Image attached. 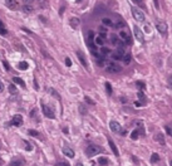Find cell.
I'll list each match as a JSON object with an SVG mask.
<instances>
[{"instance_id":"6da1fadb","label":"cell","mask_w":172,"mask_h":166,"mask_svg":"<svg viewBox=\"0 0 172 166\" xmlns=\"http://www.w3.org/2000/svg\"><path fill=\"white\" fill-rule=\"evenodd\" d=\"M103 151V148L101 147V146H98V145H89L88 147H87V150H85V153H87V156L88 157H92V156H94V155H97V153H99V152H102Z\"/></svg>"},{"instance_id":"7a4b0ae2","label":"cell","mask_w":172,"mask_h":166,"mask_svg":"<svg viewBox=\"0 0 172 166\" xmlns=\"http://www.w3.org/2000/svg\"><path fill=\"white\" fill-rule=\"evenodd\" d=\"M106 70L108 73H119L122 70V67L117 63H108L106 67Z\"/></svg>"},{"instance_id":"3957f363","label":"cell","mask_w":172,"mask_h":166,"mask_svg":"<svg viewBox=\"0 0 172 166\" xmlns=\"http://www.w3.org/2000/svg\"><path fill=\"white\" fill-rule=\"evenodd\" d=\"M132 15L137 22H144V13H142V10L137 9V8H132Z\"/></svg>"},{"instance_id":"277c9868","label":"cell","mask_w":172,"mask_h":166,"mask_svg":"<svg viewBox=\"0 0 172 166\" xmlns=\"http://www.w3.org/2000/svg\"><path fill=\"white\" fill-rule=\"evenodd\" d=\"M42 108H43V113H44V116L45 117H48V118H55V115H54V111L49 107V106H47V105H42Z\"/></svg>"},{"instance_id":"5b68a950","label":"cell","mask_w":172,"mask_h":166,"mask_svg":"<svg viewBox=\"0 0 172 166\" xmlns=\"http://www.w3.org/2000/svg\"><path fill=\"white\" fill-rule=\"evenodd\" d=\"M133 33H134V37H136V39H137V40H139L141 43H143V42H144L143 33H142V30H141L138 27H133Z\"/></svg>"},{"instance_id":"8992f818","label":"cell","mask_w":172,"mask_h":166,"mask_svg":"<svg viewBox=\"0 0 172 166\" xmlns=\"http://www.w3.org/2000/svg\"><path fill=\"white\" fill-rule=\"evenodd\" d=\"M156 28H157V30L161 34H166L167 33V24L163 23V22H157L156 23Z\"/></svg>"},{"instance_id":"52a82bcc","label":"cell","mask_w":172,"mask_h":166,"mask_svg":"<svg viewBox=\"0 0 172 166\" xmlns=\"http://www.w3.org/2000/svg\"><path fill=\"white\" fill-rule=\"evenodd\" d=\"M12 125L13 126H22L23 125V117L20 116V115H15L14 117H13V120H12Z\"/></svg>"},{"instance_id":"ba28073f","label":"cell","mask_w":172,"mask_h":166,"mask_svg":"<svg viewBox=\"0 0 172 166\" xmlns=\"http://www.w3.org/2000/svg\"><path fill=\"white\" fill-rule=\"evenodd\" d=\"M109 127H111V131L113 132H121V125L117 122V121H111L109 122Z\"/></svg>"},{"instance_id":"9c48e42d","label":"cell","mask_w":172,"mask_h":166,"mask_svg":"<svg viewBox=\"0 0 172 166\" xmlns=\"http://www.w3.org/2000/svg\"><path fill=\"white\" fill-rule=\"evenodd\" d=\"M5 5L10 10H15L18 8V0H5Z\"/></svg>"},{"instance_id":"30bf717a","label":"cell","mask_w":172,"mask_h":166,"mask_svg":"<svg viewBox=\"0 0 172 166\" xmlns=\"http://www.w3.org/2000/svg\"><path fill=\"white\" fill-rule=\"evenodd\" d=\"M77 57H78L79 62L82 63V65H83L84 68H88V63H87V59H85V57H84V54H83L82 52H77Z\"/></svg>"},{"instance_id":"8fae6325","label":"cell","mask_w":172,"mask_h":166,"mask_svg":"<svg viewBox=\"0 0 172 166\" xmlns=\"http://www.w3.org/2000/svg\"><path fill=\"white\" fill-rule=\"evenodd\" d=\"M153 140H154L156 142H158L159 145H162V146H163V145L166 143L163 133H157V135H154V136H153Z\"/></svg>"},{"instance_id":"7c38bea8","label":"cell","mask_w":172,"mask_h":166,"mask_svg":"<svg viewBox=\"0 0 172 166\" xmlns=\"http://www.w3.org/2000/svg\"><path fill=\"white\" fill-rule=\"evenodd\" d=\"M119 37H121L122 39H124V40H126L124 43H127V44H131L132 39H131V37L128 35V33H127V32H123V30H122V32L119 33Z\"/></svg>"},{"instance_id":"4fadbf2b","label":"cell","mask_w":172,"mask_h":166,"mask_svg":"<svg viewBox=\"0 0 172 166\" xmlns=\"http://www.w3.org/2000/svg\"><path fill=\"white\" fill-rule=\"evenodd\" d=\"M108 143H109V146H111V148H112V151L114 152V155H116V156H119V152H118V148H117V146H116V143L113 142V140H112V138H108Z\"/></svg>"},{"instance_id":"5bb4252c","label":"cell","mask_w":172,"mask_h":166,"mask_svg":"<svg viewBox=\"0 0 172 166\" xmlns=\"http://www.w3.org/2000/svg\"><path fill=\"white\" fill-rule=\"evenodd\" d=\"M63 153H64L65 156L70 157V158L74 157V151H73L72 148H69V147H63Z\"/></svg>"},{"instance_id":"9a60e30c","label":"cell","mask_w":172,"mask_h":166,"mask_svg":"<svg viewBox=\"0 0 172 166\" xmlns=\"http://www.w3.org/2000/svg\"><path fill=\"white\" fill-rule=\"evenodd\" d=\"M23 165H24V160H22V158L13 160V161L9 163V166H23Z\"/></svg>"},{"instance_id":"2e32d148","label":"cell","mask_w":172,"mask_h":166,"mask_svg":"<svg viewBox=\"0 0 172 166\" xmlns=\"http://www.w3.org/2000/svg\"><path fill=\"white\" fill-rule=\"evenodd\" d=\"M13 82H14V83H18L20 87L25 88V82H24L22 78H19V77H14V78H13Z\"/></svg>"},{"instance_id":"e0dca14e","label":"cell","mask_w":172,"mask_h":166,"mask_svg":"<svg viewBox=\"0 0 172 166\" xmlns=\"http://www.w3.org/2000/svg\"><path fill=\"white\" fill-rule=\"evenodd\" d=\"M33 10H34V8H33L32 5H28V4H25V5L23 7V12H24V13H27V14H30V13H33Z\"/></svg>"},{"instance_id":"ac0fdd59","label":"cell","mask_w":172,"mask_h":166,"mask_svg":"<svg viewBox=\"0 0 172 166\" xmlns=\"http://www.w3.org/2000/svg\"><path fill=\"white\" fill-rule=\"evenodd\" d=\"M8 34V30L5 29V25H4V23L0 20V35H7Z\"/></svg>"},{"instance_id":"d6986e66","label":"cell","mask_w":172,"mask_h":166,"mask_svg":"<svg viewBox=\"0 0 172 166\" xmlns=\"http://www.w3.org/2000/svg\"><path fill=\"white\" fill-rule=\"evenodd\" d=\"M102 23H103L106 27H113V22H112L109 18H103V19H102Z\"/></svg>"},{"instance_id":"ffe728a7","label":"cell","mask_w":172,"mask_h":166,"mask_svg":"<svg viewBox=\"0 0 172 166\" xmlns=\"http://www.w3.org/2000/svg\"><path fill=\"white\" fill-rule=\"evenodd\" d=\"M28 67H29L28 62H20V63L18 64V68H19L20 70H25V69H28Z\"/></svg>"},{"instance_id":"44dd1931","label":"cell","mask_w":172,"mask_h":166,"mask_svg":"<svg viewBox=\"0 0 172 166\" xmlns=\"http://www.w3.org/2000/svg\"><path fill=\"white\" fill-rule=\"evenodd\" d=\"M70 25H72L73 28H77V27L79 25V19H78V18H72V19H70Z\"/></svg>"},{"instance_id":"7402d4cb","label":"cell","mask_w":172,"mask_h":166,"mask_svg":"<svg viewBox=\"0 0 172 166\" xmlns=\"http://www.w3.org/2000/svg\"><path fill=\"white\" fill-rule=\"evenodd\" d=\"M122 60H123L124 64H129V62H131V54H129V53H126V54L123 55V59H122Z\"/></svg>"},{"instance_id":"603a6c76","label":"cell","mask_w":172,"mask_h":166,"mask_svg":"<svg viewBox=\"0 0 172 166\" xmlns=\"http://www.w3.org/2000/svg\"><path fill=\"white\" fill-rule=\"evenodd\" d=\"M136 86H137V88H139V90H144V88H146V83L142 82V80H137V82H136Z\"/></svg>"},{"instance_id":"cb8c5ba5","label":"cell","mask_w":172,"mask_h":166,"mask_svg":"<svg viewBox=\"0 0 172 166\" xmlns=\"http://www.w3.org/2000/svg\"><path fill=\"white\" fill-rule=\"evenodd\" d=\"M98 163H99L101 166H106V165L108 163V160H107L106 157H99V158H98Z\"/></svg>"},{"instance_id":"d4e9b609","label":"cell","mask_w":172,"mask_h":166,"mask_svg":"<svg viewBox=\"0 0 172 166\" xmlns=\"http://www.w3.org/2000/svg\"><path fill=\"white\" fill-rule=\"evenodd\" d=\"M104 86H106V90H107L108 96H111V95H112V86H111V83L106 82V83H104Z\"/></svg>"},{"instance_id":"484cf974","label":"cell","mask_w":172,"mask_h":166,"mask_svg":"<svg viewBox=\"0 0 172 166\" xmlns=\"http://www.w3.org/2000/svg\"><path fill=\"white\" fill-rule=\"evenodd\" d=\"M111 53V49L109 48H106V47H103L102 49H101V54L103 55V57H106L107 54H109Z\"/></svg>"},{"instance_id":"4316f807","label":"cell","mask_w":172,"mask_h":166,"mask_svg":"<svg viewBox=\"0 0 172 166\" xmlns=\"http://www.w3.org/2000/svg\"><path fill=\"white\" fill-rule=\"evenodd\" d=\"M94 43H96L97 45H103V38H101L99 35L96 37V38H94Z\"/></svg>"},{"instance_id":"83f0119b","label":"cell","mask_w":172,"mask_h":166,"mask_svg":"<svg viewBox=\"0 0 172 166\" xmlns=\"http://www.w3.org/2000/svg\"><path fill=\"white\" fill-rule=\"evenodd\" d=\"M113 27L114 28H122V27H124V22L123 20H118V22H116L113 24Z\"/></svg>"},{"instance_id":"f1b7e54d","label":"cell","mask_w":172,"mask_h":166,"mask_svg":"<svg viewBox=\"0 0 172 166\" xmlns=\"http://www.w3.org/2000/svg\"><path fill=\"white\" fill-rule=\"evenodd\" d=\"M28 133H29L30 136H33V137H39V132L35 131V130H29Z\"/></svg>"},{"instance_id":"f546056e","label":"cell","mask_w":172,"mask_h":166,"mask_svg":"<svg viewBox=\"0 0 172 166\" xmlns=\"http://www.w3.org/2000/svg\"><path fill=\"white\" fill-rule=\"evenodd\" d=\"M111 40H112V44H113V45H118V43L121 42V40H118V38H117L116 35H112Z\"/></svg>"},{"instance_id":"4dcf8cb0","label":"cell","mask_w":172,"mask_h":166,"mask_svg":"<svg viewBox=\"0 0 172 166\" xmlns=\"http://www.w3.org/2000/svg\"><path fill=\"white\" fill-rule=\"evenodd\" d=\"M84 101L87 102L88 105H96V102H94V101H93L92 98H89L88 96H85V97H84Z\"/></svg>"},{"instance_id":"1f68e13d","label":"cell","mask_w":172,"mask_h":166,"mask_svg":"<svg viewBox=\"0 0 172 166\" xmlns=\"http://www.w3.org/2000/svg\"><path fill=\"white\" fill-rule=\"evenodd\" d=\"M151 161H152V162L159 161V156H158V153H153V155L151 156Z\"/></svg>"},{"instance_id":"d6a6232c","label":"cell","mask_w":172,"mask_h":166,"mask_svg":"<svg viewBox=\"0 0 172 166\" xmlns=\"http://www.w3.org/2000/svg\"><path fill=\"white\" fill-rule=\"evenodd\" d=\"M138 133H139V132H138L137 130H134V131L132 132V135H131V138H132V140H137V138H138Z\"/></svg>"},{"instance_id":"836d02e7","label":"cell","mask_w":172,"mask_h":166,"mask_svg":"<svg viewBox=\"0 0 172 166\" xmlns=\"http://www.w3.org/2000/svg\"><path fill=\"white\" fill-rule=\"evenodd\" d=\"M9 91H10L12 95H15V93H17V88H15V86H14V85H10V86H9Z\"/></svg>"},{"instance_id":"e575fe53","label":"cell","mask_w":172,"mask_h":166,"mask_svg":"<svg viewBox=\"0 0 172 166\" xmlns=\"http://www.w3.org/2000/svg\"><path fill=\"white\" fill-rule=\"evenodd\" d=\"M79 112H80V115H85V113H87V110H85V107L83 105L79 106Z\"/></svg>"},{"instance_id":"d590c367","label":"cell","mask_w":172,"mask_h":166,"mask_svg":"<svg viewBox=\"0 0 172 166\" xmlns=\"http://www.w3.org/2000/svg\"><path fill=\"white\" fill-rule=\"evenodd\" d=\"M104 57H102V58H99L98 60H97V64L99 65V67H103L104 65V59H103Z\"/></svg>"},{"instance_id":"8d00e7d4","label":"cell","mask_w":172,"mask_h":166,"mask_svg":"<svg viewBox=\"0 0 172 166\" xmlns=\"http://www.w3.org/2000/svg\"><path fill=\"white\" fill-rule=\"evenodd\" d=\"M167 83H168V87L172 90V75H169V77H168V80H167Z\"/></svg>"},{"instance_id":"74e56055","label":"cell","mask_w":172,"mask_h":166,"mask_svg":"<svg viewBox=\"0 0 172 166\" xmlns=\"http://www.w3.org/2000/svg\"><path fill=\"white\" fill-rule=\"evenodd\" d=\"M65 65H67V67H70V65H72V60H70L69 58H65Z\"/></svg>"},{"instance_id":"f35d334b","label":"cell","mask_w":172,"mask_h":166,"mask_svg":"<svg viewBox=\"0 0 172 166\" xmlns=\"http://www.w3.org/2000/svg\"><path fill=\"white\" fill-rule=\"evenodd\" d=\"M137 95H138V97H139L141 100H143V101H146V97H144V95H143V93H142L141 91H139V92H138Z\"/></svg>"},{"instance_id":"ab89813d","label":"cell","mask_w":172,"mask_h":166,"mask_svg":"<svg viewBox=\"0 0 172 166\" xmlns=\"http://www.w3.org/2000/svg\"><path fill=\"white\" fill-rule=\"evenodd\" d=\"M99 37L103 38V39H106V38H107V33H106V32H101V33H99Z\"/></svg>"},{"instance_id":"60d3db41","label":"cell","mask_w":172,"mask_h":166,"mask_svg":"<svg viewBox=\"0 0 172 166\" xmlns=\"http://www.w3.org/2000/svg\"><path fill=\"white\" fill-rule=\"evenodd\" d=\"M166 132H167V133L172 137V128H171V127H166Z\"/></svg>"},{"instance_id":"b9f144b4","label":"cell","mask_w":172,"mask_h":166,"mask_svg":"<svg viewBox=\"0 0 172 166\" xmlns=\"http://www.w3.org/2000/svg\"><path fill=\"white\" fill-rule=\"evenodd\" d=\"M132 2H133L134 4H137V5H142V3H143V0H132Z\"/></svg>"},{"instance_id":"7bdbcfd3","label":"cell","mask_w":172,"mask_h":166,"mask_svg":"<svg viewBox=\"0 0 172 166\" xmlns=\"http://www.w3.org/2000/svg\"><path fill=\"white\" fill-rule=\"evenodd\" d=\"M49 91H50V92H52V95H53V96H55V97H57V98H58V100H59V98H60V97H59V95H57V92H55V91H54V90H49Z\"/></svg>"},{"instance_id":"ee69618b","label":"cell","mask_w":172,"mask_h":166,"mask_svg":"<svg viewBox=\"0 0 172 166\" xmlns=\"http://www.w3.org/2000/svg\"><path fill=\"white\" fill-rule=\"evenodd\" d=\"M57 166H70L68 162H59V163H57Z\"/></svg>"},{"instance_id":"f6af8a7d","label":"cell","mask_w":172,"mask_h":166,"mask_svg":"<svg viewBox=\"0 0 172 166\" xmlns=\"http://www.w3.org/2000/svg\"><path fill=\"white\" fill-rule=\"evenodd\" d=\"M4 67H5V69H7V70H10V65H9V63H8V62H4Z\"/></svg>"},{"instance_id":"bcb514c9","label":"cell","mask_w":172,"mask_h":166,"mask_svg":"<svg viewBox=\"0 0 172 166\" xmlns=\"http://www.w3.org/2000/svg\"><path fill=\"white\" fill-rule=\"evenodd\" d=\"M134 106H136V107H141V106H143V103L139 102V101H136V102H134Z\"/></svg>"},{"instance_id":"7dc6e473","label":"cell","mask_w":172,"mask_h":166,"mask_svg":"<svg viewBox=\"0 0 172 166\" xmlns=\"http://www.w3.org/2000/svg\"><path fill=\"white\" fill-rule=\"evenodd\" d=\"M25 143H27V146H25V150H28V151H30V150L33 148V147H32L30 145H28V142H25Z\"/></svg>"},{"instance_id":"c3c4849f","label":"cell","mask_w":172,"mask_h":166,"mask_svg":"<svg viewBox=\"0 0 172 166\" xmlns=\"http://www.w3.org/2000/svg\"><path fill=\"white\" fill-rule=\"evenodd\" d=\"M153 2H154V7H156L157 9H159V5H158V2H157V0H153Z\"/></svg>"},{"instance_id":"681fc988","label":"cell","mask_w":172,"mask_h":166,"mask_svg":"<svg viewBox=\"0 0 172 166\" xmlns=\"http://www.w3.org/2000/svg\"><path fill=\"white\" fill-rule=\"evenodd\" d=\"M4 91V86H3V83L0 82V92H3Z\"/></svg>"},{"instance_id":"f907efd6","label":"cell","mask_w":172,"mask_h":166,"mask_svg":"<svg viewBox=\"0 0 172 166\" xmlns=\"http://www.w3.org/2000/svg\"><path fill=\"white\" fill-rule=\"evenodd\" d=\"M121 135H122V136H126V135H127V131H126V130H124V131H121Z\"/></svg>"},{"instance_id":"816d5d0a","label":"cell","mask_w":172,"mask_h":166,"mask_svg":"<svg viewBox=\"0 0 172 166\" xmlns=\"http://www.w3.org/2000/svg\"><path fill=\"white\" fill-rule=\"evenodd\" d=\"M63 132H64V133H68V128L64 127V128H63Z\"/></svg>"},{"instance_id":"f5cc1de1","label":"cell","mask_w":172,"mask_h":166,"mask_svg":"<svg viewBox=\"0 0 172 166\" xmlns=\"http://www.w3.org/2000/svg\"><path fill=\"white\" fill-rule=\"evenodd\" d=\"M75 166H83V163H82V162H78V163H77Z\"/></svg>"},{"instance_id":"db71d44e","label":"cell","mask_w":172,"mask_h":166,"mask_svg":"<svg viewBox=\"0 0 172 166\" xmlns=\"http://www.w3.org/2000/svg\"><path fill=\"white\" fill-rule=\"evenodd\" d=\"M24 2H30V0H24Z\"/></svg>"},{"instance_id":"11a10c76","label":"cell","mask_w":172,"mask_h":166,"mask_svg":"<svg viewBox=\"0 0 172 166\" xmlns=\"http://www.w3.org/2000/svg\"><path fill=\"white\" fill-rule=\"evenodd\" d=\"M77 2H78V3H79V2H82V0H77Z\"/></svg>"},{"instance_id":"9f6ffc18","label":"cell","mask_w":172,"mask_h":166,"mask_svg":"<svg viewBox=\"0 0 172 166\" xmlns=\"http://www.w3.org/2000/svg\"><path fill=\"white\" fill-rule=\"evenodd\" d=\"M171 166H172V161H171Z\"/></svg>"},{"instance_id":"6f0895ef","label":"cell","mask_w":172,"mask_h":166,"mask_svg":"<svg viewBox=\"0 0 172 166\" xmlns=\"http://www.w3.org/2000/svg\"><path fill=\"white\" fill-rule=\"evenodd\" d=\"M171 60H172V55H171Z\"/></svg>"}]
</instances>
